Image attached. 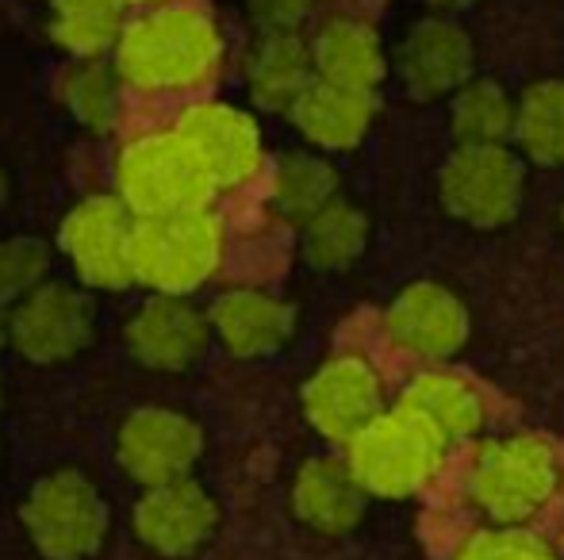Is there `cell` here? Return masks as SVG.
<instances>
[{
	"label": "cell",
	"mask_w": 564,
	"mask_h": 560,
	"mask_svg": "<svg viewBox=\"0 0 564 560\" xmlns=\"http://www.w3.org/2000/svg\"><path fill=\"white\" fill-rule=\"evenodd\" d=\"M131 231L134 216L116 196H89L62 219L58 242L89 288L119 292L131 277Z\"/></svg>",
	"instance_id": "8992f818"
},
{
	"label": "cell",
	"mask_w": 564,
	"mask_h": 560,
	"mask_svg": "<svg viewBox=\"0 0 564 560\" xmlns=\"http://www.w3.org/2000/svg\"><path fill=\"white\" fill-rule=\"evenodd\" d=\"M431 4H438V8H442V12H457V8L473 4V0H431Z\"/></svg>",
	"instance_id": "484cf974"
},
{
	"label": "cell",
	"mask_w": 564,
	"mask_h": 560,
	"mask_svg": "<svg viewBox=\"0 0 564 560\" xmlns=\"http://www.w3.org/2000/svg\"><path fill=\"white\" fill-rule=\"evenodd\" d=\"M519 165L499 146H465L446 169V200L473 223H503L519 204Z\"/></svg>",
	"instance_id": "8fae6325"
},
{
	"label": "cell",
	"mask_w": 564,
	"mask_h": 560,
	"mask_svg": "<svg viewBox=\"0 0 564 560\" xmlns=\"http://www.w3.org/2000/svg\"><path fill=\"white\" fill-rule=\"evenodd\" d=\"M361 242H365V223L354 208L327 204L319 216H312V227H307V257L315 265H323V270L346 265L361 250Z\"/></svg>",
	"instance_id": "7402d4cb"
},
{
	"label": "cell",
	"mask_w": 564,
	"mask_h": 560,
	"mask_svg": "<svg viewBox=\"0 0 564 560\" xmlns=\"http://www.w3.org/2000/svg\"><path fill=\"white\" fill-rule=\"evenodd\" d=\"M123 338L147 369L177 373V369H188L204 353V345H208V319L185 296H150L127 319Z\"/></svg>",
	"instance_id": "9c48e42d"
},
{
	"label": "cell",
	"mask_w": 564,
	"mask_h": 560,
	"mask_svg": "<svg viewBox=\"0 0 564 560\" xmlns=\"http://www.w3.org/2000/svg\"><path fill=\"white\" fill-rule=\"evenodd\" d=\"M123 8L116 0H51V39L82 62H100L119 43Z\"/></svg>",
	"instance_id": "e0dca14e"
},
{
	"label": "cell",
	"mask_w": 564,
	"mask_h": 560,
	"mask_svg": "<svg viewBox=\"0 0 564 560\" xmlns=\"http://www.w3.org/2000/svg\"><path fill=\"white\" fill-rule=\"evenodd\" d=\"M312 8L315 0H250L246 12L261 35H300Z\"/></svg>",
	"instance_id": "cb8c5ba5"
},
{
	"label": "cell",
	"mask_w": 564,
	"mask_h": 560,
	"mask_svg": "<svg viewBox=\"0 0 564 560\" xmlns=\"http://www.w3.org/2000/svg\"><path fill=\"white\" fill-rule=\"evenodd\" d=\"M4 196H8V177H4V169H0V204H4Z\"/></svg>",
	"instance_id": "83f0119b"
},
{
	"label": "cell",
	"mask_w": 564,
	"mask_h": 560,
	"mask_svg": "<svg viewBox=\"0 0 564 560\" xmlns=\"http://www.w3.org/2000/svg\"><path fill=\"white\" fill-rule=\"evenodd\" d=\"M116 54V77L139 92H185L216 77L224 62V39L208 12L188 4H158L123 23Z\"/></svg>",
	"instance_id": "6da1fadb"
},
{
	"label": "cell",
	"mask_w": 564,
	"mask_h": 560,
	"mask_svg": "<svg viewBox=\"0 0 564 560\" xmlns=\"http://www.w3.org/2000/svg\"><path fill=\"white\" fill-rule=\"evenodd\" d=\"M97 315L74 284H39L8 315V342L35 365H58L89 345Z\"/></svg>",
	"instance_id": "5b68a950"
},
{
	"label": "cell",
	"mask_w": 564,
	"mask_h": 560,
	"mask_svg": "<svg viewBox=\"0 0 564 560\" xmlns=\"http://www.w3.org/2000/svg\"><path fill=\"white\" fill-rule=\"evenodd\" d=\"M23 530L46 560H89L108 538V503L85 472H51L23 499Z\"/></svg>",
	"instance_id": "277c9868"
},
{
	"label": "cell",
	"mask_w": 564,
	"mask_h": 560,
	"mask_svg": "<svg viewBox=\"0 0 564 560\" xmlns=\"http://www.w3.org/2000/svg\"><path fill=\"white\" fill-rule=\"evenodd\" d=\"M289 307L276 304V299L261 296V292H227L224 299H216L212 307L208 327L219 330V338L227 342V350L253 358V353H265L289 334Z\"/></svg>",
	"instance_id": "2e32d148"
},
{
	"label": "cell",
	"mask_w": 564,
	"mask_h": 560,
	"mask_svg": "<svg viewBox=\"0 0 564 560\" xmlns=\"http://www.w3.org/2000/svg\"><path fill=\"white\" fill-rule=\"evenodd\" d=\"M473 69V43L453 15H426L403 35L400 74L415 97H442L465 85Z\"/></svg>",
	"instance_id": "7c38bea8"
},
{
	"label": "cell",
	"mask_w": 564,
	"mask_h": 560,
	"mask_svg": "<svg viewBox=\"0 0 564 560\" xmlns=\"http://www.w3.org/2000/svg\"><path fill=\"white\" fill-rule=\"evenodd\" d=\"M116 4L127 12V8H158V4H162V0H116Z\"/></svg>",
	"instance_id": "d4e9b609"
},
{
	"label": "cell",
	"mask_w": 564,
	"mask_h": 560,
	"mask_svg": "<svg viewBox=\"0 0 564 560\" xmlns=\"http://www.w3.org/2000/svg\"><path fill=\"white\" fill-rule=\"evenodd\" d=\"M453 123H457L465 146H499V139L511 135L514 128V108L496 81L480 77V81H468L457 92Z\"/></svg>",
	"instance_id": "ac0fdd59"
},
{
	"label": "cell",
	"mask_w": 564,
	"mask_h": 560,
	"mask_svg": "<svg viewBox=\"0 0 564 560\" xmlns=\"http://www.w3.org/2000/svg\"><path fill=\"white\" fill-rule=\"evenodd\" d=\"M200 457V430L173 407H142L119 426V464L142 487L188 480Z\"/></svg>",
	"instance_id": "52a82bcc"
},
{
	"label": "cell",
	"mask_w": 564,
	"mask_h": 560,
	"mask_svg": "<svg viewBox=\"0 0 564 560\" xmlns=\"http://www.w3.org/2000/svg\"><path fill=\"white\" fill-rule=\"evenodd\" d=\"M315 81L312 54L300 35H261L250 54V92L261 108L289 112Z\"/></svg>",
	"instance_id": "9a60e30c"
},
{
	"label": "cell",
	"mask_w": 564,
	"mask_h": 560,
	"mask_svg": "<svg viewBox=\"0 0 564 560\" xmlns=\"http://www.w3.org/2000/svg\"><path fill=\"white\" fill-rule=\"evenodd\" d=\"M224 227L208 211L134 219L131 277L158 296H188L219 270Z\"/></svg>",
	"instance_id": "3957f363"
},
{
	"label": "cell",
	"mask_w": 564,
	"mask_h": 560,
	"mask_svg": "<svg viewBox=\"0 0 564 560\" xmlns=\"http://www.w3.org/2000/svg\"><path fill=\"white\" fill-rule=\"evenodd\" d=\"M289 112L296 120V128L312 142L341 150V146H354L365 135L372 116V100L369 92H349L327 81H312Z\"/></svg>",
	"instance_id": "5bb4252c"
},
{
	"label": "cell",
	"mask_w": 564,
	"mask_h": 560,
	"mask_svg": "<svg viewBox=\"0 0 564 560\" xmlns=\"http://www.w3.org/2000/svg\"><path fill=\"white\" fill-rule=\"evenodd\" d=\"M177 135L200 157V165L208 169L216 188L242 185L261 165L258 123L246 112H238V108L219 105V100H204V105L185 108L177 120Z\"/></svg>",
	"instance_id": "ba28073f"
},
{
	"label": "cell",
	"mask_w": 564,
	"mask_h": 560,
	"mask_svg": "<svg viewBox=\"0 0 564 560\" xmlns=\"http://www.w3.org/2000/svg\"><path fill=\"white\" fill-rule=\"evenodd\" d=\"M307 54H312L315 81L338 85L349 92H369L384 74L380 35L372 31V23L357 20V15H335L323 23L307 43Z\"/></svg>",
	"instance_id": "4fadbf2b"
},
{
	"label": "cell",
	"mask_w": 564,
	"mask_h": 560,
	"mask_svg": "<svg viewBox=\"0 0 564 560\" xmlns=\"http://www.w3.org/2000/svg\"><path fill=\"white\" fill-rule=\"evenodd\" d=\"M62 100L66 108L93 131H112L119 108V77L100 62H77L62 77Z\"/></svg>",
	"instance_id": "ffe728a7"
},
{
	"label": "cell",
	"mask_w": 564,
	"mask_h": 560,
	"mask_svg": "<svg viewBox=\"0 0 564 560\" xmlns=\"http://www.w3.org/2000/svg\"><path fill=\"white\" fill-rule=\"evenodd\" d=\"M51 273V250L39 239H4L0 242V307L20 304Z\"/></svg>",
	"instance_id": "603a6c76"
},
{
	"label": "cell",
	"mask_w": 564,
	"mask_h": 560,
	"mask_svg": "<svg viewBox=\"0 0 564 560\" xmlns=\"http://www.w3.org/2000/svg\"><path fill=\"white\" fill-rule=\"evenodd\" d=\"M514 128L542 162H564V81H542L522 97Z\"/></svg>",
	"instance_id": "d6986e66"
},
{
	"label": "cell",
	"mask_w": 564,
	"mask_h": 560,
	"mask_svg": "<svg viewBox=\"0 0 564 560\" xmlns=\"http://www.w3.org/2000/svg\"><path fill=\"white\" fill-rule=\"evenodd\" d=\"M4 342H8V311L0 307V350H4Z\"/></svg>",
	"instance_id": "4316f807"
},
{
	"label": "cell",
	"mask_w": 564,
	"mask_h": 560,
	"mask_svg": "<svg viewBox=\"0 0 564 560\" xmlns=\"http://www.w3.org/2000/svg\"><path fill=\"white\" fill-rule=\"evenodd\" d=\"M116 200L134 219L208 211V200L216 193L208 169L177 131H154L127 142L116 162Z\"/></svg>",
	"instance_id": "7a4b0ae2"
},
{
	"label": "cell",
	"mask_w": 564,
	"mask_h": 560,
	"mask_svg": "<svg viewBox=\"0 0 564 560\" xmlns=\"http://www.w3.org/2000/svg\"><path fill=\"white\" fill-rule=\"evenodd\" d=\"M216 526V503L193 480H173L162 487H147L134 507V530L142 546L162 557H188L208 541Z\"/></svg>",
	"instance_id": "30bf717a"
},
{
	"label": "cell",
	"mask_w": 564,
	"mask_h": 560,
	"mask_svg": "<svg viewBox=\"0 0 564 560\" xmlns=\"http://www.w3.org/2000/svg\"><path fill=\"white\" fill-rule=\"evenodd\" d=\"M335 193V177L323 162L315 157H284L276 165V200L289 216L312 219L330 204Z\"/></svg>",
	"instance_id": "44dd1931"
}]
</instances>
